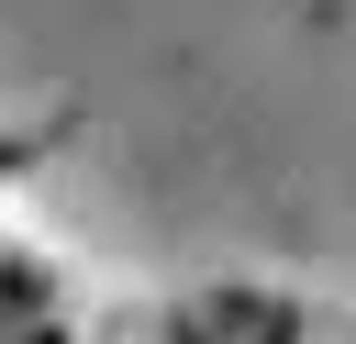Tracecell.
<instances>
[{"label": "cell", "mask_w": 356, "mask_h": 344, "mask_svg": "<svg viewBox=\"0 0 356 344\" xmlns=\"http://www.w3.org/2000/svg\"><path fill=\"white\" fill-rule=\"evenodd\" d=\"M345 344H356V333H345Z\"/></svg>", "instance_id": "cell-1"}]
</instances>
